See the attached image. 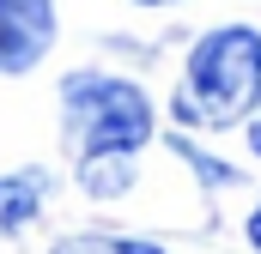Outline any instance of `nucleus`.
<instances>
[{"mask_svg": "<svg viewBox=\"0 0 261 254\" xmlns=\"http://www.w3.org/2000/svg\"><path fill=\"white\" fill-rule=\"evenodd\" d=\"M249 151H255V157H261V109H255V115H249Z\"/></svg>", "mask_w": 261, "mask_h": 254, "instance_id": "7", "label": "nucleus"}, {"mask_svg": "<svg viewBox=\"0 0 261 254\" xmlns=\"http://www.w3.org/2000/svg\"><path fill=\"white\" fill-rule=\"evenodd\" d=\"M261 103V30L219 24L189 49V73L176 85L170 115L182 127H231Z\"/></svg>", "mask_w": 261, "mask_h": 254, "instance_id": "2", "label": "nucleus"}, {"mask_svg": "<svg viewBox=\"0 0 261 254\" xmlns=\"http://www.w3.org/2000/svg\"><path fill=\"white\" fill-rule=\"evenodd\" d=\"M140 6H164V0H140Z\"/></svg>", "mask_w": 261, "mask_h": 254, "instance_id": "8", "label": "nucleus"}, {"mask_svg": "<svg viewBox=\"0 0 261 254\" xmlns=\"http://www.w3.org/2000/svg\"><path fill=\"white\" fill-rule=\"evenodd\" d=\"M55 254H164V248L140 236H61Z\"/></svg>", "mask_w": 261, "mask_h": 254, "instance_id": "5", "label": "nucleus"}, {"mask_svg": "<svg viewBox=\"0 0 261 254\" xmlns=\"http://www.w3.org/2000/svg\"><path fill=\"white\" fill-rule=\"evenodd\" d=\"M55 43V0H0V73H24Z\"/></svg>", "mask_w": 261, "mask_h": 254, "instance_id": "3", "label": "nucleus"}, {"mask_svg": "<svg viewBox=\"0 0 261 254\" xmlns=\"http://www.w3.org/2000/svg\"><path fill=\"white\" fill-rule=\"evenodd\" d=\"M243 230H249V248H261V206L249 212V224H243Z\"/></svg>", "mask_w": 261, "mask_h": 254, "instance_id": "6", "label": "nucleus"}, {"mask_svg": "<svg viewBox=\"0 0 261 254\" xmlns=\"http://www.w3.org/2000/svg\"><path fill=\"white\" fill-rule=\"evenodd\" d=\"M67 121L79 127V182L97 200H116L134 182V151L152 139V103L134 79L73 73L61 85Z\"/></svg>", "mask_w": 261, "mask_h": 254, "instance_id": "1", "label": "nucleus"}, {"mask_svg": "<svg viewBox=\"0 0 261 254\" xmlns=\"http://www.w3.org/2000/svg\"><path fill=\"white\" fill-rule=\"evenodd\" d=\"M49 200V176L43 170H18V176H0V236H18Z\"/></svg>", "mask_w": 261, "mask_h": 254, "instance_id": "4", "label": "nucleus"}]
</instances>
